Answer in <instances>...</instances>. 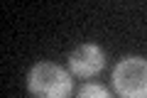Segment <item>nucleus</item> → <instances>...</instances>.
<instances>
[{"label": "nucleus", "mask_w": 147, "mask_h": 98, "mask_svg": "<svg viewBox=\"0 0 147 98\" xmlns=\"http://www.w3.org/2000/svg\"><path fill=\"white\" fill-rule=\"evenodd\" d=\"M113 88L120 98H147V59L123 57L113 69Z\"/></svg>", "instance_id": "f03ea898"}, {"label": "nucleus", "mask_w": 147, "mask_h": 98, "mask_svg": "<svg viewBox=\"0 0 147 98\" xmlns=\"http://www.w3.org/2000/svg\"><path fill=\"white\" fill-rule=\"evenodd\" d=\"M27 88L32 98H69L74 83L64 66L54 62H37L27 74Z\"/></svg>", "instance_id": "f257e3e1"}, {"label": "nucleus", "mask_w": 147, "mask_h": 98, "mask_svg": "<svg viewBox=\"0 0 147 98\" xmlns=\"http://www.w3.org/2000/svg\"><path fill=\"white\" fill-rule=\"evenodd\" d=\"M76 98H113V93L103 83H84L76 93Z\"/></svg>", "instance_id": "20e7f679"}, {"label": "nucleus", "mask_w": 147, "mask_h": 98, "mask_svg": "<svg viewBox=\"0 0 147 98\" xmlns=\"http://www.w3.org/2000/svg\"><path fill=\"white\" fill-rule=\"evenodd\" d=\"M105 66V52L93 42H86V44H79L69 54V69H71L74 76L81 78H91Z\"/></svg>", "instance_id": "7ed1b4c3"}]
</instances>
